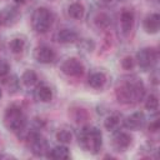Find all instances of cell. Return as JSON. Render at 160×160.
<instances>
[{
  "label": "cell",
  "mask_w": 160,
  "mask_h": 160,
  "mask_svg": "<svg viewBox=\"0 0 160 160\" xmlns=\"http://www.w3.org/2000/svg\"><path fill=\"white\" fill-rule=\"evenodd\" d=\"M0 98H1V89H0Z\"/></svg>",
  "instance_id": "836d02e7"
},
{
  "label": "cell",
  "mask_w": 160,
  "mask_h": 160,
  "mask_svg": "<svg viewBox=\"0 0 160 160\" xmlns=\"http://www.w3.org/2000/svg\"><path fill=\"white\" fill-rule=\"evenodd\" d=\"M78 49L81 52L89 54L91 51H94L95 49V42L91 39H78Z\"/></svg>",
  "instance_id": "cb8c5ba5"
},
{
  "label": "cell",
  "mask_w": 160,
  "mask_h": 160,
  "mask_svg": "<svg viewBox=\"0 0 160 160\" xmlns=\"http://www.w3.org/2000/svg\"><path fill=\"white\" fill-rule=\"evenodd\" d=\"M68 15L74 20H80L85 15V8L81 2L74 1L68 6Z\"/></svg>",
  "instance_id": "e0dca14e"
},
{
  "label": "cell",
  "mask_w": 160,
  "mask_h": 160,
  "mask_svg": "<svg viewBox=\"0 0 160 160\" xmlns=\"http://www.w3.org/2000/svg\"><path fill=\"white\" fill-rule=\"evenodd\" d=\"M88 84L92 89H102L106 84V76L104 72H100V71L92 72L88 79Z\"/></svg>",
  "instance_id": "ac0fdd59"
},
{
  "label": "cell",
  "mask_w": 160,
  "mask_h": 160,
  "mask_svg": "<svg viewBox=\"0 0 160 160\" xmlns=\"http://www.w3.org/2000/svg\"><path fill=\"white\" fill-rule=\"evenodd\" d=\"M94 22H95V25H96L98 29L106 30V29L110 26V24H111V19H110V16H109L106 12H102V11H101V12H98V14L95 15Z\"/></svg>",
  "instance_id": "ffe728a7"
},
{
  "label": "cell",
  "mask_w": 160,
  "mask_h": 160,
  "mask_svg": "<svg viewBox=\"0 0 160 160\" xmlns=\"http://www.w3.org/2000/svg\"><path fill=\"white\" fill-rule=\"evenodd\" d=\"M142 28L148 34H156L160 28V16L156 12L149 14L142 21Z\"/></svg>",
  "instance_id": "5bb4252c"
},
{
  "label": "cell",
  "mask_w": 160,
  "mask_h": 160,
  "mask_svg": "<svg viewBox=\"0 0 160 160\" xmlns=\"http://www.w3.org/2000/svg\"><path fill=\"white\" fill-rule=\"evenodd\" d=\"M25 141H26L29 150L35 156H46V154L49 151V142H48L46 138L40 134L39 130L30 129L26 132Z\"/></svg>",
  "instance_id": "277c9868"
},
{
  "label": "cell",
  "mask_w": 160,
  "mask_h": 160,
  "mask_svg": "<svg viewBox=\"0 0 160 160\" xmlns=\"http://www.w3.org/2000/svg\"><path fill=\"white\" fill-rule=\"evenodd\" d=\"M46 156L50 158V159H55V160H64V159L70 158V151L64 144H60V145L52 148L51 150L49 149Z\"/></svg>",
  "instance_id": "2e32d148"
},
{
  "label": "cell",
  "mask_w": 160,
  "mask_h": 160,
  "mask_svg": "<svg viewBox=\"0 0 160 160\" xmlns=\"http://www.w3.org/2000/svg\"><path fill=\"white\" fill-rule=\"evenodd\" d=\"M122 124V120H121V116L119 114H111L109 115L105 120H104V126L106 130L109 131H115L118 130L119 125Z\"/></svg>",
  "instance_id": "d6986e66"
},
{
  "label": "cell",
  "mask_w": 160,
  "mask_h": 160,
  "mask_svg": "<svg viewBox=\"0 0 160 160\" xmlns=\"http://www.w3.org/2000/svg\"><path fill=\"white\" fill-rule=\"evenodd\" d=\"M14 1H15L16 4H20V5H21V4H25V2H26V0H14Z\"/></svg>",
  "instance_id": "d6a6232c"
},
{
  "label": "cell",
  "mask_w": 160,
  "mask_h": 160,
  "mask_svg": "<svg viewBox=\"0 0 160 160\" xmlns=\"http://www.w3.org/2000/svg\"><path fill=\"white\" fill-rule=\"evenodd\" d=\"M145 122H146V118H145L144 112H141V111H135V112H132L131 115L126 116L122 120V125L126 129L134 130V131L142 129L144 125H145Z\"/></svg>",
  "instance_id": "7c38bea8"
},
{
  "label": "cell",
  "mask_w": 160,
  "mask_h": 160,
  "mask_svg": "<svg viewBox=\"0 0 160 160\" xmlns=\"http://www.w3.org/2000/svg\"><path fill=\"white\" fill-rule=\"evenodd\" d=\"M4 158H8V159H14L12 155H0V159H4Z\"/></svg>",
  "instance_id": "1f68e13d"
},
{
  "label": "cell",
  "mask_w": 160,
  "mask_h": 160,
  "mask_svg": "<svg viewBox=\"0 0 160 160\" xmlns=\"http://www.w3.org/2000/svg\"><path fill=\"white\" fill-rule=\"evenodd\" d=\"M158 51L154 48H142L136 52L135 61L141 69L148 70L155 66V64L158 62Z\"/></svg>",
  "instance_id": "8992f818"
},
{
  "label": "cell",
  "mask_w": 160,
  "mask_h": 160,
  "mask_svg": "<svg viewBox=\"0 0 160 160\" xmlns=\"http://www.w3.org/2000/svg\"><path fill=\"white\" fill-rule=\"evenodd\" d=\"M88 111L85 109L81 108H76V109H71V118L74 119V121L76 122H82L88 119Z\"/></svg>",
  "instance_id": "484cf974"
},
{
  "label": "cell",
  "mask_w": 160,
  "mask_h": 160,
  "mask_svg": "<svg viewBox=\"0 0 160 160\" xmlns=\"http://www.w3.org/2000/svg\"><path fill=\"white\" fill-rule=\"evenodd\" d=\"M60 70L62 71V74H65L66 76H70V78H79L84 74V65L82 62L76 59V58H69L66 59L61 66H60Z\"/></svg>",
  "instance_id": "ba28073f"
},
{
  "label": "cell",
  "mask_w": 160,
  "mask_h": 160,
  "mask_svg": "<svg viewBox=\"0 0 160 160\" xmlns=\"http://www.w3.org/2000/svg\"><path fill=\"white\" fill-rule=\"evenodd\" d=\"M34 98L36 101L40 102H49L52 99V90L48 85H39L34 90Z\"/></svg>",
  "instance_id": "9a60e30c"
},
{
  "label": "cell",
  "mask_w": 160,
  "mask_h": 160,
  "mask_svg": "<svg viewBox=\"0 0 160 160\" xmlns=\"http://www.w3.org/2000/svg\"><path fill=\"white\" fill-rule=\"evenodd\" d=\"M9 72H10V65H9L6 61L0 60V79L8 76Z\"/></svg>",
  "instance_id": "f1b7e54d"
},
{
  "label": "cell",
  "mask_w": 160,
  "mask_h": 160,
  "mask_svg": "<svg viewBox=\"0 0 160 160\" xmlns=\"http://www.w3.org/2000/svg\"><path fill=\"white\" fill-rule=\"evenodd\" d=\"M78 142L80 148L90 154H98L102 146L101 131L95 126H82L78 134Z\"/></svg>",
  "instance_id": "7a4b0ae2"
},
{
  "label": "cell",
  "mask_w": 160,
  "mask_h": 160,
  "mask_svg": "<svg viewBox=\"0 0 160 160\" xmlns=\"http://www.w3.org/2000/svg\"><path fill=\"white\" fill-rule=\"evenodd\" d=\"M9 49L12 54H21L25 49V40L21 38H14L9 42Z\"/></svg>",
  "instance_id": "603a6c76"
},
{
  "label": "cell",
  "mask_w": 160,
  "mask_h": 160,
  "mask_svg": "<svg viewBox=\"0 0 160 160\" xmlns=\"http://www.w3.org/2000/svg\"><path fill=\"white\" fill-rule=\"evenodd\" d=\"M52 21H54L52 12L48 8H44V6L35 9L31 15V26L39 34L46 32L51 28Z\"/></svg>",
  "instance_id": "5b68a950"
},
{
  "label": "cell",
  "mask_w": 160,
  "mask_h": 160,
  "mask_svg": "<svg viewBox=\"0 0 160 160\" xmlns=\"http://www.w3.org/2000/svg\"><path fill=\"white\" fill-rule=\"evenodd\" d=\"M2 82L9 92H15L19 89V79L16 75H8L2 78Z\"/></svg>",
  "instance_id": "7402d4cb"
},
{
  "label": "cell",
  "mask_w": 160,
  "mask_h": 160,
  "mask_svg": "<svg viewBox=\"0 0 160 160\" xmlns=\"http://www.w3.org/2000/svg\"><path fill=\"white\" fill-rule=\"evenodd\" d=\"M115 1H116V0H98V2H99L100 5H102V6H110V5H112Z\"/></svg>",
  "instance_id": "4dcf8cb0"
},
{
  "label": "cell",
  "mask_w": 160,
  "mask_h": 160,
  "mask_svg": "<svg viewBox=\"0 0 160 160\" xmlns=\"http://www.w3.org/2000/svg\"><path fill=\"white\" fill-rule=\"evenodd\" d=\"M111 148L114 149V151L116 152H124L126 151L131 144H132V136L129 132L125 131H120V130H115L112 136H111Z\"/></svg>",
  "instance_id": "52a82bcc"
},
{
  "label": "cell",
  "mask_w": 160,
  "mask_h": 160,
  "mask_svg": "<svg viewBox=\"0 0 160 160\" xmlns=\"http://www.w3.org/2000/svg\"><path fill=\"white\" fill-rule=\"evenodd\" d=\"M4 125L9 131L20 132L25 129L28 119L24 110L18 105H10L6 108L2 118Z\"/></svg>",
  "instance_id": "3957f363"
},
{
  "label": "cell",
  "mask_w": 160,
  "mask_h": 160,
  "mask_svg": "<svg viewBox=\"0 0 160 160\" xmlns=\"http://www.w3.org/2000/svg\"><path fill=\"white\" fill-rule=\"evenodd\" d=\"M145 108L149 110V111H156L158 108H159V100H158V96L154 95V94H150L146 100H145Z\"/></svg>",
  "instance_id": "4316f807"
},
{
  "label": "cell",
  "mask_w": 160,
  "mask_h": 160,
  "mask_svg": "<svg viewBox=\"0 0 160 160\" xmlns=\"http://www.w3.org/2000/svg\"><path fill=\"white\" fill-rule=\"evenodd\" d=\"M71 139H72V134L71 131H69L68 129H60L58 132H56V140L60 142V144H69L71 142Z\"/></svg>",
  "instance_id": "d4e9b609"
},
{
  "label": "cell",
  "mask_w": 160,
  "mask_h": 160,
  "mask_svg": "<svg viewBox=\"0 0 160 160\" xmlns=\"http://www.w3.org/2000/svg\"><path fill=\"white\" fill-rule=\"evenodd\" d=\"M55 39H56V41L60 42V44H74V42L78 41L79 35H78V32H76L74 29L64 28V29H60V30L56 32Z\"/></svg>",
  "instance_id": "4fadbf2b"
},
{
  "label": "cell",
  "mask_w": 160,
  "mask_h": 160,
  "mask_svg": "<svg viewBox=\"0 0 160 160\" xmlns=\"http://www.w3.org/2000/svg\"><path fill=\"white\" fill-rule=\"evenodd\" d=\"M21 82H22L25 86H28V88L34 86V85L38 82V74H36L34 70H31V69L25 70V71L22 72V75H21Z\"/></svg>",
  "instance_id": "44dd1931"
},
{
  "label": "cell",
  "mask_w": 160,
  "mask_h": 160,
  "mask_svg": "<svg viewBox=\"0 0 160 160\" xmlns=\"http://www.w3.org/2000/svg\"><path fill=\"white\" fill-rule=\"evenodd\" d=\"M135 66V59L131 56H125L121 60V68L125 70H131Z\"/></svg>",
  "instance_id": "83f0119b"
},
{
  "label": "cell",
  "mask_w": 160,
  "mask_h": 160,
  "mask_svg": "<svg viewBox=\"0 0 160 160\" xmlns=\"http://www.w3.org/2000/svg\"><path fill=\"white\" fill-rule=\"evenodd\" d=\"M55 58V51L48 45H39L34 50V59L40 64H51Z\"/></svg>",
  "instance_id": "8fae6325"
},
{
  "label": "cell",
  "mask_w": 160,
  "mask_h": 160,
  "mask_svg": "<svg viewBox=\"0 0 160 160\" xmlns=\"http://www.w3.org/2000/svg\"><path fill=\"white\" fill-rule=\"evenodd\" d=\"M158 130H159V120H154V121H151L150 125H149V131H151V132H156Z\"/></svg>",
  "instance_id": "f546056e"
},
{
  "label": "cell",
  "mask_w": 160,
  "mask_h": 160,
  "mask_svg": "<svg viewBox=\"0 0 160 160\" xmlns=\"http://www.w3.org/2000/svg\"><path fill=\"white\" fill-rule=\"evenodd\" d=\"M20 19V11L16 6L9 5L0 11V25L2 26H14Z\"/></svg>",
  "instance_id": "9c48e42d"
},
{
  "label": "cell",
  "mask_w": 160,
  "mask_h": 160,
  "mask_svg": "<svg viewBox=\"0 0 160 160\" xmlns=\"http://www.w3.org/2000/svg\"><path fill=\"white\" fill-rule=\"evenodd\" d=\"M134 24H135L134 11L130 9H124L120 14V30L125 38H128L131 34L134 29Z\"/></svg>",
  "instance_id": "30bf717a"
},
{
  "label": "cell",
  "mask_w": 160,
  "mask_h": 160,
  "mask_svg": "<svg viewBox=\"0 0 160 160\" xmlns=\"http://www.w3.org/2000/svg\"><path fill=\"white\" fill-rule=\"evenodd\" d=\"M116 100L125 105H134L145 98V85L136 76L122 78L115 88Z\"/></svg>",
  "instance_id": "6da1fadb"
}]
</instances>
